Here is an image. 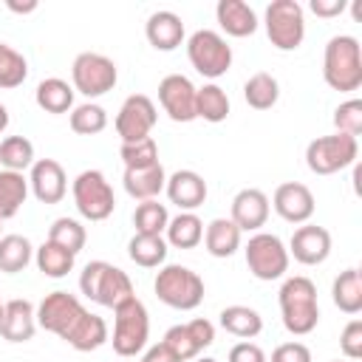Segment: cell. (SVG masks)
<instances>
[{
    "mask_svg": "<svg viewBox=\"0 0 362 362\" xmlns=\"http://www.w3.org/2000/svg\"><path fill=\"white\" fill-rule=\"evenodd\" d=\"M322 79L339 93H351L362 85V51L359 40L351 34H337L322 51Z\"/></svg>",
    "mask_w": 362,
    "mask_h": 362,
    "instance_id": "6da1fadb",
    "label": "cell"
},
{
    "mask_svg": "<svg viewBox=\"0 0 362 362\" xmlns=\"http://www.w3.org/2000/svg\"><path fill=\"white\" fill-rule=\"evenodd\" d=\"M280 314H283V325L288 334L294 337H305L317 328L320 322V305H317V286L303 277L294 274L280 286Z\"/></svg>",
    "mask_w": 362,
    "mask_h": 362,
    "instance_id": "7a4b0ae2",
    "label": "cell"
},
{
    "mask_svg": "<svg viewBox=\"0 0 362 362\" xmlns=\"http://www.w3.org/2000/svg\"><path fill=\"white\" fill-rule=\"evenodd\" d=\"M79 288L88 300H93L105 308H116L119 303L133 297V283H130L127 272H122L119 266H113L107 260H90L79 274Z\"/></svg>",
    "mask_w": 362,
    "mask_h": 362,
    "instance_id": "3957f363",
    "label": "cell"
},
{
    "mask_svg": "<svg viewBox=\"0 0 362 362\" xmlns=\"http://www.w3.org/2000/svg\"><path fill=\"white\" fill-rule=\"evenodd\" d=\"M153 291L164 305L178 308V311H192L204 300V280L198 277V272L181 263H167L158 269Z\"/></svg>",
    "mask_w": 362,
    "mask_h": 362,
    "instance_id": "277c9868",
    "label": "cell"
},
{
    "mask_svg": "<svg viewBox=\"0 0 362 362\" xmlns=\"http://www.w3.org/2000/svg\"><path fill=\"white\" fill-rule=\"evenodd\" d=\"M150 337V317L144 303L133 294L113 308V351L124 359L144 351Z\"/></svg>",
    "mask_w": 362,
    "mask_h": 362,
    "instance_id": "5b68a950",
    "label": "cell"
},
{
    "mask_svg": "<svg viewBox=\"0 0 362 362\" xmlns=\"http://www.w3.org/2000/svg\"><path fill=\"white\" fill-rule=\"evenodd\" d=\"M263 25L277 51H297L305 40V14L297 0H272L266 6Z\"/></svg>",
    "mask_w": 362,
    "mask_h": 362,
    "instance_id": "8992f818",
    "label": "cell"
},
{
    "mask_svg": "<svg viewBox=\"0 0 362 362\" xmlns=\"http://www.w3.org/2000/svg\"><path fill=\"white\" fill-rule=\"evenodd\" d=\"M71 192H74V206L85 221H105L116 209L113 187L102 170H82L74 178Z\"/></svg>",
    "mask_w": 362,
    "mask_h": 362,
    "instance_id": "52a82bcc",
    "label": "cell"
},
{
    "mask_svg": "<svg viewBox=\"0 0 362 362\" xmlns=\"http://www.w3.org/2000/svg\"><path fill=\"white\" fill-rule=\"evenodd\" d=\"M187 57L189 65L206 79H218L232 68V45L212 28H198L189 34Z\"/></svg>",
    "mask_w": 362,
    "mask_h": 362,
    "instance_id": "ba28073f",
    "label": "cell"
},
{
    "mask_svg": "<svg viewBox=\"0 0 362 362\" xmlns=\"http://www.w3.org/2000/svg\"><path fill=\"white\" fill-rule=\"evenodd\" d=\"M359 156V144L354 136L345 133H331L308 141L305 147V164L314 175H334L345 167H351Z\"/></svg>",
    "mask_w": 362,
    "mask_h": 362,
    "instance_id": "9c48e42d",
    "label": "cell"
},
{
    "mask_svg": "<svg viewBox=\"0 0 362 362\" xmlns=\"http://www.w3.org/2000/svg\"><path fill=\"white\" fill-rule=\"evenodd\" d=\"M71 79H74V90H79L88 99H96L116 88L119 71L110 57L96 51H82L71 65Z\"/></svg>",
    "mask_w": 362,
    "mask_h": 362,
    "instance_id": "30bf717a",
    "label": "cell"
},
{
    "mask_svg": "<svg viewBox=\"0 0 362 362\" xmlns=\"http://www.w3.org/2000/svg\"><path fill=\"white\" fill-rule=\"evenodd\" d=\"M85 314H88V308L79 303L76 294H71V291H51L37 305V325L42 331H51V334H57L59 339L68 342V337L74 334V328L79 325V320Z\"/></svg>",
    "mask_w": 362,
    "mask_h": 362,
    "instance_id": "8fae6325",
    "label": "cell"
},
{
    "mask_svg": "<svg viewBox=\"0 0 362 362\" xmlns=\"http://www.w3.org/2000/svg\"><path fill=\"white\" fill-rule=\"evenodd\" d=\"M246 266L257 280H277L288 272V249L272 232H255L243 249Z\"/></svg>",
    "mask_w": 362,
    "mask_h": 362,
    "instance_id": "7c38bea8",
    "label": "cell"
},
{
    "mask_svg": "<svg viewBox=\"0 0 362 362\" xmlns=\"http://www.w3.org/2000/svg\"><path fill=\"white\" fill-rule=\"evenodd\" d=\"M156 119H158V113H156L153 99L144 96V93H130L122 102L113 124H116V133H119L122 144H133V141L150 139V133L156 127Z\"/></svg>",
    "mask_w": 362,
    "mask_h": 362,
    "instance_id": "4fadbf2b",
    "label": "cell"
},
{
    "mask_svg": "<svg viewBox=\"0 0 362 362\" xmlns=\"http://www.w3.org/2000/svg\"><path fill=\"white\" fill-rule=\"evenodd\" d=\"M195 93H198V88L184 74H167L158 82V102H161L164 113L173 122H192V119H198L195 116Z\"/></svg>",
    "mask_w": 362,
    "mask_h": 362,
    "instance_id": "5bb4252c",
    "label": "cell"
},
{
    "mask_svg": "<svg viewBox=\"0 0 362 362\" xmlns=\"http://www.w3.org/2000/svg\"><path fill=\"white\" fill-rule=\"evenodd\" d=\"M288 257L303 266H320L331 255V232L317 223H300L288 240Z\"/></svg>",
    "mask_w": 362,
    "mask_h": 362,
    "instance_id": "9a60e30c",
    "label": "cell"
},
{
    "mask_svg": "<svg viewBox=\"0 0 362 362\" xmlns=\"http://www.w3.org/2000/svg\"><path fill=\"white\" fill-rule=\"evenodd\" d=\"M28 189L40 204H59L68 192V175L62 164L54 158H37L28 173Z\"/></svg>",
    "mask_w": 362,
    "mask_h": 362,
    "instance_id": "2e32d148",
    "label": "cell"
},
{
    "mask_svg": "<svg viewBox=\"0 0 362 362\" xmlns=\"http://www.w3.org/2000/svg\"><path fill=\"white\" fill-rule=\"evenodd\" d=\"M272 206L286 223H308L314 215V192L300 181H286L274 189Z\"/></svg>",
    "mask_w": 362,
    "mask_h": 362,
    "instance_id": "e0dca14e",
    "label": "cell"
},
{
    "mask_svg": "<svg viewBox=\"0 0 362 362\" xmlns=\"http://www.w3.org/2000/svg\"><path fill=\"white\" fill-rule=\"evenodd\" d=\"M232 223L240 232H257L269 221V195L257 187H246L232 198Z\"/></svg>",
    "mask_w": 362,
    "mask_h": 362,
    "instance_id": "ac0fdd59",
    "label": "cell"
},
{
    "mask_svg": "<svg viewBox=\"0 0 362 362\" xmlns=\"http://www.w3.org/2000/svg\"><path fill=\"white\" fill-rule=\"evenodd\" d=\"M164 189L170 204H175L181 212H195L206 201V181L195 170H175L167 178Z\"/></svg>",
    "mask_w": 362,
    "mask_h": 362,
    "instance_id": "d6986e66",
    "label": "cell"
},
{
    "mask_svg": "<svg viewBox=\"0 0 362 362\" xmlns=\"http://www.w3.org/2000/svg\"><path fill=\"white\" fill-rule=\"evenodd\" d=\"M37 331V308L28 300H8L3 303L0 314V337L6 342H28Z\"/></svg>",
    "mask_w": 362,
    "mask_h": 362,
    "instance_id": "ffe728a7",
    "label": "cell"
},
{
    "mask_svg": "<svg viewBox=\"0 0 362 362\" xmlns=\"http://www.w3.org/2000/svg\"><path fill=\"white\" fill-rule=\"evenodd\" d=\"M144 37L156 51H175L184 42V20L170 8L153 11L144 23Z\"/></svg>",
    "mask_w": 362,
    "mask_h": 362,
    "instance_id": "44dd1931",
    "label": "cell"
},
{
    "mask_svg": "<svg viewBox=\"0 0 362 362\" xmlns=\"http://www.w3.org/2000/svg\"><path fill=\"white\" fill-rule=\"evenodd\" d=\"M122 184H124V192L133 198V201H153L158 198V192L164 189L167 184V173L161 167V161L150 164V167H136V170H124L122 175Z\"/></svg>",
    "mask_w": 362,
    "mask_h": 362,
    "instance_id": "7402d4cb",
    "label": "cell"
},
{
    "mask_svg": "<svg viewBox=\"0 0 362 362\" xmlns=\"http://www.w3.org/2000/svg\"><path fill=\"white\" fill-rule=\"evenodd\" d=\"M215 17L229 37H252L257 31V14L243 0H218Z\"/></svg>",
    "mask_w": 362,
    "mask_h": 362,
    "instance_id": "603a6c76",
    "label": "cell"
},
{
    "mask_svg": "<svg viewBox=\"0 0 362 362\" xmlns=\"http://www.w3.org/2000/svg\"><path fill=\"white\" fill-rule=\"evenodd\" d=\"M240 235L232 218H212L204 229V246L212 257H232L240 249Z\"/></svg>",
    "mask_w": 362,
    "mask_h": 362,
    "instance_id": "cb8c5ba5",
    "label": "cell"
},
{
    "mask_svg": "<svg viewBox=\"0 0 362 362\" xmlns=\"http://www.w3.org/2000/svg\"><path fill=\"white\" fill-rule=\"evenodd\" d=\"M34 99H37V107L45 110V113H51V116L68 113L74 107V85H68L59 76H48V79H42L37 85Z\"/></svg>",
    "mask_w": 362,
    "mask_h": 362,
    "instance_id": "d4e9b609",
    "label": "cell"
},
{
    "mask_svg": "<svg viewBox=\"0 0 362 362\" xmlns=\"http://www.w3.org/2000/svg\"><path fill=\"white\" fill-rule=\"evenodd\" d=\"M331 300L334 305L342 311V314H359L362 311V277H359V269H345L334 277V286H331Z\"/></svg>",
    "mask_w": 362,
    "mask_h": 362,
    "instance_id": "484cf974",
    "label": "cell"
},
{
    "mask_svg": "<svg viewBox=\"0 0 362 362\" xmlns=\"http://www.w3.org/2000/svg\"><path fill=\"white\" fill-rule=\"evenodd\" d=\"M218 322L226 334H232L238 339H252L263 331V317L249 305H226L218 314Z\"/></svg>",
    "mask_w": 362,
    "mask_h": 362,
    "instance_id": "4316f807",
    "label": "cell"
},
{
    "mask_svg": "<svg viewBox=\"0 0 362 362\" xmlns=\"http://www.w3.org/2000/svg\"><path fill=\"white\" fill-rule=\"evenodd\" d=\"M28 198V178L23 173L0 170V223L14 218Z\"/></svg>",
    "mask_w": 362,
    "mask_h": 362,
    "instance_id": "83f0119b",
    "label": "cell"
},
{
    "mask_svg": "<svg viewBox=\"0 0 362 362\" xmlns=\"http://www.w3.org/2000/svg\"><path fill=\"white\" fill-rule=\"evenodd\" d=\"M167 243L175 249H195L204 240V221L195 212H178L167 223Z\"/></svg>",
    "mask_w": 362,
    "mask_h": 362,
    "instance_id": "f1b7e54d",
    "label": "cell"
},
{
    "mask_svg": "<svg viewBox=\"0 0 362 362\" xmlns=\"http://www.w3.org/2000/svg\"><path fill=\"white\" fill-rule=\"evenodd\" d=\"M107 339H110L107 322H105L99 314H90V311H88V314L79 320V325L74 328V334L68 337V345H71L74 351H82V354H88V351H96V348H102Z\"/></svg>",
    "mask_w": 362,
    "mask_h": 362,
    "instance_id": "f546056e",
    "label": "cell"
},
{
    "mask_svg": "<svg viewBox=\"0 0 362 362\" xmlns=\"http://www.w3.org/2000/svg\"><path fill=\"white\" fill-rule=\"evenodd\" d=\"M243 99H246V105L255 107V110H269V107H274L277 99H280V85H277V79H274L272 74L257 71V74H252V76L243 82Z\"/></svg>",
    "mask_w": 362,
    "mask_h": 362,
    "instance_id": "4dcf8cb0",
    "label": "cell"
},
{
    "mask_svg": "<svg viewBox=\"0 0 362 362\" xmlns=\"http://www.w3.org/2000/svg\"><path fill=\"white\" fill-rule=\"evenodd\" d=\"M195 116L204 119V122H212V124L223 122L229 116L226 90L221 85H215V82H206L204 88H198V93H195Z\"/></svg>",
    "mask_w": 362,
    "mask_h": 362,
    "instance_id": "1f68e13d",
    "label": "cell"
},
{
    "mask_svg": "<svg viewBox=\"0 0 362 362\" xmlns=\"http://www.w3.org/2000/svg\"><path fill=\"white\" fill-rule=\"evenodd\" d=\"M127 255L141 269H156L167 260V240L161 235H133L127 243Z\"/></svg>",
    "mask_w": 362,
    "mask_h": 362,
    "instance_id": "d6a6232c",
    "label": "cell"
},
{
    "mask_svg": "<svg viewBox=\"0 0 362 362\" xmlns=\"http://www.w3.org/2000/svg\"><path fill=\"white\" fill-rule=\"evenodd\" d=\"M34 257V246L23 235H3L0 238V272L17 274L23 272Z\"/></svg>",
    "mask_w": 362,
    "mask_h": 362,
    "instance_id": "836d02e7",
    "label": "cell"
},
{
    "mask_svg": "<svg viewBox=\"0 0 362 362\" xmlns=\"http://www.w3.org/2000/svg\"><path fill=\"white\" fill-rule=\"evenodd\" d=\"M0 164L11 173H25L34 164V144L25 136H6L0 141Z\"/></svg>",
    "mask_w": 362,
    "mask_h": 362,
    "instance_id": "e575fe53",
    "label": "cell"
},
{
    "mask_svg": "<svg viewBox=\"0 0 362 362\" xmlns=\"http://www.w3.org/2000/svg\"><path fill=\"white\" fill-rule=\"evenodd\" d=\"M170 223V212L167 206L153 198V201H141L133 212V226H136V235H161Z\"/></svg>",
    "mask_w": 362,
    "mask_h": 362,
    "instance_id": "d590c367",
    "label": "cell"
},
{
    "mask_svg": "<svg viewBox=\"0 0 362 362\" xmlns=\"http://www.w3.org/2000/svg\"><path fill=\"white\" fill-rule=\"evenodd\" d=\"M34 260H37V269H40L45 277H65V274L74 269L76 255H71L68 249H62V246L45 240V243L37 249Z\"/></svg>",
    "mask_w": 362,
    "mask_h": 362,
    "instance_id": "8d00e7d4",
    "label": "cell"
},
{
    "mask_svg": "<svg viewBox=\"0 0 362 362\" xmlns=\"http://www.w3.org/2000/svg\"><path fill=\"white\" fill-rule=\"evenodd\" d=\"M71 130L79 133V136H96L107 127V110L96 102H85V105H76L71 110Z\"/></svg>",
    "mask_w": 362,
    "mask_h": 362,
    "instance_id": "74e56055",
    "label": "cell"
},
{
    "mask_svg": "<svg viewBox=\"0 0 362 362\" xmlns=\"http://www.w3.org/2000/svg\"><path fill=\"white\" fill-rule=\"evenodd\" d=\"M48 240L57 243V246H62V249H68L71 255H79L82 246H85V240H88V232L74 218H57L48 226Z\"/></svg>",
    "mask_w": 362,
    "mask_h": 362,
    "instance_id": "f35d334b",
    "label": "cell"
},
{
    "mask_svg": "<svg viewBox=\"0 0 362 362\" xmlns=\"http://www.w3.org/2000/svg\"><path fill=\"white\" fill-rule=\"evenodd\" d=\"M28 76V62L20 51H14L8 42H0V88L11 90L20 88Z\"/></svg>",
    "mask_w": 362,
    "mask_h": 362,
    "instance_id": "ab89813d",
    "label": "cell"
},
{
    "mask_svg": "<svg viewBox=\"0 0 362 362\" xmlns=\"http://www.w3.org/2000/svg\"><path fill=\"white\" fill-rule=\"evenodd\" d=\"M119 158L124 161V170H136V167H150L158 161V144L150 139L144 141H133V144H122L119 147Z\"/></svg>",
    "mask_w": 362,
    "mask_h": 362,
    "instance_id": "60d3db41",
    "label": "cell"
},
{
    "mask_svg": "<svg viewBox=\"0 0 362 362\" xmlns=\"http://www.w3.org/2000/svg\"><path fill=\"white\" fill-rule=\"evenodd\" d=\"M181 362H189V359H195V356H201V348H198V342L192 339V334H189V328H187V322L184 325H173V328H167V334H164V339H161Z\"/></svg>",
    "mask_w": 362,
    "mask_h": 362,
    "instance_id": "b9f144b4",
    "label": "cell"
},
{
    "mask_svg": "<svg viewBox=\"0 0 362 362\" xmlns=\"http://www.w3.org/2000/svg\"><path fill=\"white\" fill-rule=\"evenodd\" d=\"M334 127H337V133H345V136H354L356 139L362 133V102L359 99L342 102L334 110Z\"/></svg>",
    "mask_w": 362,
    "mask_h": 362,
    "instance_id": "7bdbcfd3",
    "label": "cell"
},
{
    "mask_svg": "<svg viewBox=\"0 0 362 362\" xmlns=\"http://www.w3.org/2000/svg\"><path fill=\"white\" fill-rule=\"evenodd\" d=\"M339 351L345 354V359H362V320H351L342 334H339Z\"/></svg>",
    "mask_w": 362,
    "mask_h": 362,
    "instance_id": "ee69618b",
    "label": "cell"
},
{
    "mask_svg": "<svg viewBox=\"0 0 362 362\" xmlns=\"http://www.w3.org/2000/svg\"><path fill=\"white\" fill-rule=\"evenodd\" d=\"M272 362H311V351L305 342L291 339V342H283L272 351Z\"/></svg>",
    "mask_w": 362,
    "mask_h": 362,
    "instance_id": "f6af8a7d",
    "label": "cell"
},
{
    "mask_svg": "<svg viewBox=\"0 0 362 362\" xmlns=\"http://www.w3.org/2000/svg\"><path fill=\"white\" fill-rule=\"evenodd\" d=\"M226 362H266V354H263V348H260V345H255V342L243 339V342H238V345H232V348H229Z\"/></svg>",
    "mask_w": 362,
    "mask_h": 362,
    "instance_id": "bcb514c9",
    "label": "cell"
},
{
    "mask_svg": "<svg viewBox=\"0 0 362 362\" xmlns=\"http://www.w3.org/2000/svg\"><path fill=\"white\" fill-rule=\"evenodd\" d=\"M187 328H189V334H192V339L198 342V348H201V351H204V348H209V345L215 342V325H212L209 320L195 317V320H189V322H187Z\"/></svg>",
    "mask_w": 362,
    "mask_h": 362,
    "instance_id": "7dc6e473",
    "label": "cell"
},
{
    "mask_svg": "<svg viewBox=\"0 0 362 362\" xmlns=\"http://www.w3.org/2000/svg\"><path fill=\"white\" fill-rule=\"evenodd\" d=\"M345 6H348L345 0H311V3H308V8H311L317 17H325V20H328V17H339V14L345 11Z\"/></svg>",
    "mask_w": 362,
    "mask_h": 362,
    "instance_id": "c3c4849f",
    "label": "cell"
},
{
    "mask_svg": "<svg viewBox=\"0 0 362 362\" xmlns=\"http://www.w3.org/2000/svg\"><path fill=\"white\" fill-rule=\"evenodd\" d=\"M141 362H181V359H178L164 342H156V345H150V348L144 351Z\"/></svg>",
    "mask_w": 362,
    "mask_h": 362,
    "instance_id": "681fc988",
    "label": "cell"
},
{
    "mask_svg": "<svg viewBox=\"0 0 362 362\" xmlns=\"http://www.w3.org/2000/svg\"><path fill=\"white\" fill-rule=\"evenodd\" d=\"M6 6H8V11H14V14H31V11H37V0H25V3H20V0H6Z\"/></svg>",
    "mask_w": 362,
    "mask_h": 362,
    "instance_id": "f907efd6",
    "label": "cell"
},
{
    "mask_svg": "<svg viewBox=\"0 0 362 362\" xmlns=\"http://www.w3.org/2000/svg\"><path fill=\"white\" fill-rule=\"evenodd\" d=\"M8 127V110H6V105H0V133Z\"/></svg>",
    "mask_w": 362,
    "mask_h": 362,
    "instance_id": "816d5d0a",
    "label": "cell"
},
{
    "mask_svg": "<svg viewBox=\"0 0 362 362\" xmlns=\"http://www.w3.org/2000/svg\"><path fill=\"white\" fill-rule=\"evenodd\" d=\"M351 11H354V20H362V3H359V0L351 6Z\"/></svg>",
    "mask_w": 362,
    "mask_h": 362,
    "instance_id": "f5cc1de1",
    "label": "cell"
},
{
    "mask_svg": "<svg viewBox=\"0 0 362 362\" xmlns=\"http://www.w3.org/2000/svg\"><path fill=\"white\" fill-rule=\"evenodd\" d=\"M189 362H218V359H212V356H195V359H189Z\"/></svg>",
    "mask_w": 362,
    "mask_h": 362,
    "instance_id": "db71d44e",
    "label": "cell"
},
{
    "mask_svg": "<svg viewBox=\"0 0 362 362\" xmlns=\"http://www.w3.org/2000/svg\"><path fill=\"white\" fill-rule=\"evenodd\" d=\"M0 314H3V303H0Z\"/></svg>",
    "mask_w": 362,
    "mask_h": 362,
    "instance_id": "11a10c76",
    "label": "cell"
},
{
    "mask_svg": "<svg viewBox=\"0 0 362 362\" xmlns=\"http://www.w3.org/2000/svg\"><path fill=\"white\" fill-rule=\"evenodd\" d=\"M331 362H339V359H331Z\"/></svg>",
    "mask_w": 362,
    "mask_h": 362,
    "instance_id": "9f6ffc18",
    "label": "cell"
}]
</instances>
